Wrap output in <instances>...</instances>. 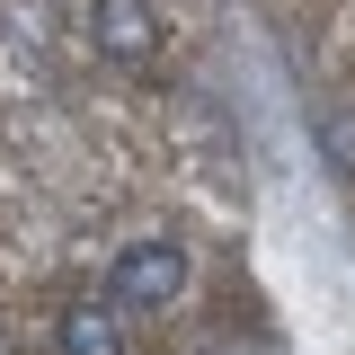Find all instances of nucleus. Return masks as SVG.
Segmentation results:
<instances>
[{"mask_svg": "<svg viewBox=\"0 0 355 355\" xmlns=\"http://www.w3.org/2000/svg\"><path fill=\"white\" fill-rule=\"evenodd\" d=\"M187 293V249L178 240H142V249H125L116 258V275H107V302L116 311H160Z\"/></svg>", "mask_w": 355, "mask_h": 355, "instance_id": "obj_1", "label": "nucleus"}, {"mask_svg": "<svg viewBox=\"0 0 355 355\" xmlns=\"http://www.w3.org/2000/svg\"><path fill=\"white\" fill-rule=\"evenodd\" d=\"M89 53L116 71H142L160 53V9L151 0H89Z\"/></svg>", "mask_w": 355, "mask_h": 355, "instance_id": "obj_2", "label": "nucleus"}, {"mask_svg": "<svg viewBox=\"0 0 355 355\" xmlns=\"http://www.w3.org/2000/svg\"><path fill=\"white\" fill-rule=\"evenodd\" d=\"M62 355H125V329L107 302H71L62 311Z\"/></svg>", "mask_w": 355, "mask_h": 355, "instance_id": "obj_3", "label": "nucleus"}, {"mask_svg": "<svg viewBox=\"0 0 355 355\" xmlns=\"http://www.w3.org/2000/svg\"><path fill=\"white\" fill-rule=\"evenodd\" d=\"M329 142H338V160H347V169H355V125H347V116L329 125Z\"/></svg>", "mask_w": 355, "mask_h": 355, "instance_id": "obj_4", "label": "nucleus"}]
</instances>
